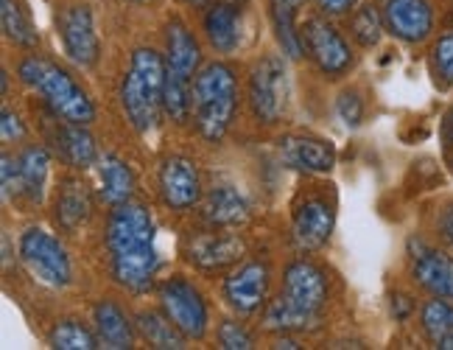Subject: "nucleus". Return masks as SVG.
<instances>
[{
  "mask_svg": "<svg viewBox=\"0 0 453 350\" xmlns=\"http://www.w3.org/2000/svg\"><path fill=\"white\" fill-rule=\"evenodd\" d=\"M269 280V267L260 261H250L224 280V300L238 314H255L266 303Z\"/></svg>",
  "mask_w": 453,
  "mask_h": 350,
  "instance_id": "12",
  "label": "nucleus"
},
{
  "mask_svg": "<svg viewBox=\"0 0 453 350\" xmlns=\"http://www.w3.org/2000/svg\"><path fill=\"white\" fill-rule=\"evenodd\" d=\"M283 297L308 314H319V308L327 300V284L322 269L313 267L311 261H294V264H288L283 275Z\"/></svg>",
  "mask_w": 453,
  "mask_h": 350,
  "instance_id": "15",
  "label": "nucleus"
},
{
  "mask_svg": "<svg viewBox=\"0 0 453 350\" xmlns=\"http://www.w3.org/2000/svg\"><path fill=\"white\" fill-rule=\"evenodd\" d=\"M411 275L414 284L431 292L434 297H445L453 303V258L431 250L420 241H411Z\"/></svg>",
  "mask_w": 453,
  "mask_h": 350,
  "instance_id": "14",
  "label": "nucleus"
},
{
  "mask_svg": "<svg viewBox=\"0 0 453 350\" xmlns=\"http://www.w3.org/2000/svg\"><path fill=\"white\" fill-rule=\"evenodd\" d=\"M334 224H336L334 205L322 197H311L294 210L291 238H294V244H297V250L313 253V250H319L327 244L330 233H334Z\"/></svg>",
  "mask_w": 453,
  "mask_h": 350,
  "instance_id": "11",
  "label": "nucleus"
},
{
  "mask_svg": "<svg viewBox=\"0 0 453 350\" xmlns=\"http://www.w3.org/2000/svg\"><path fill=\"white\" fill-rule=\"evenodd\" d=\"M272 6V23H274V31H277V40L283 45V54L297 59L303 57V31H297V14H300V6L303 0H269Z\"/></svg>",
  "mask_w": 453,
  "mask_h": 350,
  "instance_id": "26",
  "label": "nucleus"
},
{
  "mask_svg": "<svg viewBox=\"0 0 453 350\" xmlns=\"http://www.w3.org/2000/svg\"><path fill=\"white\" fill-rule=\"evenodd\" d=\"M163 110L173 124H185L194 115V79L173 74L165 67V90H163Z\"/></svg>",
  "mask_w": 453,
  "mask_h": 350,
  "instance_id": "28",
  "label": "nucleus"
},
{
  "mask_svg": "<svg viewBox=\"0 0 453 350\" xmlns=\"http://www.w3.org/2000/svg\"><path fill=\"white\" fill-rule=\"evenodd\" d=\"M185 4H190V6H202V4H207V0H185Z\"/></svg>",
  "mask_w": 453,
  "mask_h": 350,
  "instance_id": "44",
  "label": "nucleus"
},
{
  "mask_svg": "<svg viewBox=\"0 0 453 350\" xmlns=\"http://www.w3.org/2000/svg\"><path fill=\"white\" fill-rule=\"evenodd\" d=\"M450 168H453V160H450Z\"/></svg>",
  "mask_w": 453,
  "mask_h": 350,
  "instance_id": "46",
  "label": "nucleus"
},
{
  "mask_svg": "<svg viewBox=\"0 0 453 350\" xmlns=\"http://www.w3.org/2000/svg\"><path fill=\"white\" fill-rule=\"evenodd\" d=\"M317 317L319 314H308L303 308H297L294 303H288L280 294L277 300L269 303L266 314H264V328L266 331H277V334H291V331H311L317 328Z\"/></svg>",
  "mask_w": 453,
  "mask_h": 350,
  "instance_id": "30",
  "label": "nucleus"
},
{
  "mask_svg": "<svg viewBox=\"0 0 453 350\" xmlns=\"http://www.w3.org/2000/svg\"><path fill=\"white\" fill-rule=\"evenodd\" d=\"M204 34L219 54H233L241 40V12L233 4H216L204 14Z\"/></svg>",
  "mask_w": 453,
  "mask_h": 350,
  "instance_id": "23",
  "label": "nucleus"
},
{
  "mask_svg": "<svg viewBox=\"0 0 453 350\" xmlns=\"http://www.w3.org/2000/svg\"><path fill=\"white\" fill-rule=\"evenodd\" d=\"M238 110V79L230 65L211 62L194 79V121L207 144L219 140L230 129Z\"/></svg>",
  "mask_w": 453,
  "mask_h": 350,
  "instance_id": "1",
  "label": "nucleus"
},
{
  "mask_svg": "<svg viewBox=\"0 0 453 350\" xmlns=\"http://www.w3.org/2000/svg\"><path fill=\"white\" fill-rule=\"evenodd\" d=\"M165 67L188 79H196V67L202 62V51L194 34L182 20H171L165 28Z\"/></svg>",
  "mask_w": 453,
  "mask_h": 350,
  "instance_id": "19",
  "label": "nucleus"
},
{
  "mask_svg": "<svg viewBox=\"0 0 453 350\" xmlns=\"http://www.w3.org/2000/svg\"><path fill=\"white\" fill-rule=\"evenodd\" d=\"M0 23H4L6 40H12L14 45H20V48L37 45V31H34L31 20L17 0H0Z\"/></svg>",
  "mask_w": 453,
  "mask_h": 350,
  "instance_id": "33",
  "label": "nucleus"
},
{
  "mask_svg": "<svg viewBox=\"0 0 453 350\" xmlns=\"http://www.w3.org/2000/svg\"><path fill=\"white\" fill-rule=\"evenodd\" d=\"M336 113L344 121L347 129H356L361 121H364V101H361V96L356 90H344L336 98Z\"/></svg>",
  "mask_w": 453,
  "mask_h": 350,
  "instance_id": "38",
  "label": "nucleus"
},
{
  "mask_svg": "<svg viewBox=\"0 0 453 350\" xmlns=\"http://www.w3.org/2000/svg\"><path fill=\"white\" fill-rule=\"evenodd\" d=\"M250 216V207L233 185H219L202 202V219L211 227H238Z\"/></svg>",
  "mask_w": 453,
  "mask_h": 350,
  "instance_id": "21",
  "label": "nucleus"
},
{
  "mask_svg": "<svg viewBox=\"0 0 453 350\" xmlns=\"http://www.w3.org/2000/svg\"><path fill=\"white\" fill-rule=\"evenodd\" d=\"M17 160H20L23 197H28V202H42L45 185H48V171H50L48 152L42 146H28Z\"/></svg>",
  "mask_w": 453,
  "mask_h": 350,
  "instance_id": "29",
  "label": "nucleus"
},
{
  "mask_svg": "<svg viewBox=\"0 0 453 350\" xmlns=\"http://www.w3.org/2000/svg\"><path fill=\"white\" fill-rule=\"evenodd\" d=\"M90 210H93V202H90V194H87V185L79 183V180H67L62 188H59V197H57V222L62 230L73 233L79 227L90 219Z\"/></svg>",
  "mask_w": 453,
  "mask_h": 350,
  "instance_id": "25",
  "label": "nucleus"
},
{
  "mask_svg": "<svg viewBox=\"0 0 453 350\" xmlns=\"http://www.w3.org/2000/svg\"><path fill=\"white\" fill-rule=\"evenodd\" d=\"M20 261L34 280L50 289H65L73 277L67 250L42 227H28L20 236Z\"/></svg>",
  "mask_w": 453,
  "mask_h": 350,
  "instance_id": "4",
  "label": "nucleus"
},
{
  "mask_svg": "<svg viewBox=\"0 0 453 350\" xmlns=\"http://www.w3.org/2000/svg\"><path fill=\"white\" fill-rule=\"evenodd\" d=\"M137 328H141L143 339L151 347H160V350H182L185 347L182 331L168 317H160V314H154V311L137 314Z\"/></svg>",
  "mask_w": 453,
  "mask_h": 350,
  "instance_id": "31",
  "label": "nucleus"
},
{
  "mask_svg": "<svg viewBox=\"0 0 453 350\" xmlns=\"http://www.w3.org/2000/svg\"><path fill=\"white\" fill-rule=\"evenodd\" d=\"M154 244V219L149 207L141 202H124L115 205L110 222H107V250L110 255L143 250Z\"/></svg>",
  "mask_w": 453,
  "mask_h": 350,
  "instance_id": "8",
  "label": "nucleus"
},
{
  "mask_svg": "<svg viewBox=\"0 0 453 350\" xmlns=\"http://www.w3.org/2000/svg\"><path fill=\"white\" fill-rule=\"evenodd\" d=\"M241 241L235 236H226V233H202L196 238H190L188 244V261L190 264H196L199 269L204 272H216V269H224L235 264L241 258Z\"/></svg>",
  "mask_w": 453,
  "mask_h": 350,
  "instance_id": "17",
  "label": "nucleus"
},
{
  "mask_svg": "<svg viewBox=\"0 0 453 350\" xmlns=\"http://www.w3.org/2000/svg\"><path fill=\"white\" fill-rule=\"evenodd\" d=\"M98 174H101V197L107 205H124L134 194V174L120 160L118 154H104L98 157Z\"/></svg>",
  "mask_w": 453,
  "mask_h": 350,
  "instance_id": "24",
  "label": "nucleus"
},
{
  "mask_svg": "<svg viewBox=\"0 0 453 350\" xmlns=\"http://www.w3.org/2000/svg\"><path fill=\"white\" fill-rule=\"evenodd\" d=\"M431 62H434V74H437L442 87H453V28L445 31L442 37L434 43Z\"/></svg>",
  "mask_w": 453,
  "mask_h": 350,
  "instance_id": "35",
  "label": "nucleus"
},
{
  "mask_svg": "<svg viewBox=\"0 0 453 350\" xmlns=\"http://www.w3.org/2000/svg\"><path fill=\"white\" fill-rule=\"evenodd\" d=\"M280 154L283 160L305 174H327L336 166V149L322 137L311 135H288L280 140Z\"/></svg>",
  "mask_w": 453,
  "mask_h": 350,
  "instance_id": "16",
  "label": "nucleus"
},
{
  "mask_svg": "<svg viewBox=\"0 0 453 350\" xmlns=\"http://www.w3.org/2000/svg\"><path fill=\"white\" fill-rule=\"evenodd\" d=\"M20 79L37 90L50 110H54L59 118L73 121V124H93L96 121V104L90 101L81 87L67 76V70L57 67L54 62L40 59V57H26L17 67Z\"/></svg>",
  "mask_w": 453,
  "mask_h": 350,
  "instance_id": "3",
  "label": "nucleus"
},
{
  "mask_svg": "<svg viewBox=\"0 0 453 350\" xmlns=\"http://www.w3.org/2000/svg\"><path fill=\"white\" fill-rule=\"evenodd\" d=\"M0 183H4V199L12 202L23 194V177H20V160L12 154H4L0 160Z\"/></svg>",
  "mask_w": 453,
  "mask_h": 350,
  "instance_id": "36",
  "label": "nucleus"
},
{
  "mask_svg": "<svg viewBox=\"0 0 453 350\" xmlns=\"http://www.w3.org/2000/svg\"><path fill=\"white\" fill-rule=\"evenodd\" d=\"M448 127H450V135H453V113H450V118H448Z\"/></svg>",
  "mask_w": 453,
  "mask_h": 350,
  "instance_id": "45",
  "label": "nucleus"
},
{
  "mask_svg": "<svg viewBox=\"0 0 453 350\" xmlns=\"http://www.w3.org/2000/svg\"><path fill=\"white\" fill-rule=\"evenodd\" d=\"M288 74L280 57H264L250 76V107L260 124H274L286 110Z\"/></svg>",
  "mask_w": 453,
  "mask_h": 350,
  "instance_id": "5",
  "label": "nucleus"
},
{
  "mask_svg": "<svg viewBox=\"0 0 453 350\" xmlns=\"http://www.w3.org/2000/svg\"><path fill=\"white\" fill-rule=\"evenodd\" d=\"M54 115H57V113H54ZM54 144H57V152H59L73 168H90V166L98 163L96 140L90 137V132L84 129V124H73V121H65V118H62V124H59V115H57Z\"/></svg>",
  "mask_w": 453,
  "mask_h": 350,
  "instance_id": "20",
  "label": "nucleus"
},
{
  "mask_svg": "<svg viewBox=\"0 0 453 350\" xmlns=\"http://www.w3.org/2000/svg\"><path fill=\"white\" fill-rule=\"evenodd\" d=\"M48 342L57 350H96V347H101L98 334H93V331L79 320H59L54 328H50Z\"/></svg>",
  "mask_w": 453,
  "mask_h": 350,
  "instance_id": "32",
  "label": "nucleus"
},
{
  "mask_svg": "<svg viewBox=\"0 0 453 350\" xmlns=\"http://www.w3.org/2000/svg\"><path fill=\"white\" fill-rule=\"evenodd\" d=\"M274 347H286V350H294V347H300L294 339H277V345Z\"/></svg>",
  "mask_w": 453,
  "mask_h": 350,
  "instance_id": "43",
  "label": "nucleus"
},
{
  "mask_svg": "<svg viewBox=\"0 0 453 350\" xmlns=\"http://www.w3.org/2000/svg\"><path fill=\"white\" fill-rule=\"evenodd\" d=\"M93 323H96V334L101 339V347H112V350L134 347L132 323L127 320V314L120 311L112 300H98L96 303Z\"/></svg>",
  "mask_w": 453,
  "mask_h": 350,
  "instance_id": "22",
  "label": "nucleus"
},
{
  "mask_svg": "<svg viewBox=\"0 0 453 350\" xmlns=\"http://www.w3.org/2000/svg\"><path fill=\"white\" fill-rule=\"evenodd\" d=\"M440 227H442V236H445V241L450 244V250H453V207H450L448 214L442 216Z\"/></svg>",
  "mask_w": 453,
  "mask_h": 350,
  "instance_id": "42",
  "label": "nucleus"
},
{
  "mask_svg": "<svg viewBox=\"0 0 453 350\" xmlns=\"http://www.w3.org/2000/svg\"><path fill=\"white\" fill-rule=\"evenodd\" d=\"M383 23L400 43H423L434 28V12L428 0H387Z\"/></svg>",
  "mask_w": 453,
  "mask_h": 350,
  "instance_id": "13",
  "label": "nucleus"
},
{
  "mask_svg": "<svg viewBox=\"0 0 453 350\" xmlns=\"http://www.w3.org/2000/svg\"><path fill=\"white\" fill-rule=\"evenodd\" d=\"M0 137H4V144H17V140L26 137V127H23L20 115L12 110L0 113Z\"/></svg>",
  "mask_w": 453,
  "mask_h": 350,
  "instance_id": "39",
  "label": "nucleus"
},
{
  "mask_svg": "<svg viewBox=\"0 0 453 350\" xmlns=\"http://www.w3.org/2000/svg\"><path fill=\"white\" fill-rule=\"evenodd\" d=\"M420 323L434 347L453 350V303L445 297H434L423 306Z\"/></svg>",
  "mask_w": 453,
  "mask_h": 350,
  "instance_id": "27",
  "label": "nucleus"
},
{
  "mask_svg": "<svg viewBox=\"0 0 453 350\" xmlns=\"http://www.w3.org/2000/svg\"><path fill=\"white\" fill-rule=\"evenodd\" d=\"M317 6L325 14H347L353 12V6H358V0H317Z\"/></svg>",
  "mask_w": 453,
  "mask_h": 350,
  "instance_id": "40",
  "label": "nucleus"
},
{
  "mask_svg": "<svg viewBox=\"0 0 453 350\" xmlns=\"http://www.w3.org/2000/svg\"><path fill=\"white\" fill-rule=\"evenodd\" d=\"M160 197L171 210H190L202 199V177L190 157L171 154L160 166Z\"/></svg>",
  "mask_w": 453,
  "mask_h": 350,
  "instance_id": "9",
  "label": "nucleus"
},
{
  "mask_svg": "<svg viewBox=\"0 0 453 350\" xmlns=\"http://www.w3.org/2000/svg\"><path fill=\"white\" fill-rule=\"evenodd\" d=\"M219 345L224 350H250L255 342H252V334L241 323H233V320H224L219 325Z\"/></svg>",
  "mask_w": 453,
  "mask_h": 350,
  "instance_id": "37",
  "label": "nucleus"
},
{
  "mask_svg": "<svg viewBox=\"0 0 453 350\" xmlns=\"http://www.w3.org/2000/svg\"><path fill=\"white\" fill-rule=\"evenodd\" d=\"M160 269V255H157L154 244L143 250L112 255V277L129 292H146L154 284V275Z\"/></svg>",
  "mask_w": 453,
  "mask_h": 350,
  "instance_id": "18",
  "label": "nucleus"
},
{
  "mask_svg": "<svg viewBox=\"0 0 453 350\" xmlns=\"http://www.w3.org/2000/svg\"><path fill=\"white\" fill-rule=\"evenodd\" d=\"M392 303L395 306H400V308H392V314L397 320H406L409 317V311H411V303H409V297H403V294H397V297H392Z\"/></svg>",
  "mask_w": 453,
  "mask_h": 350,
  "instance_id": "41",
  "label": "nucleus"
},
{
  "mask_svg": "<svg viewBox=\"0 0 453 350\" xmlns=\"http://www.w3.org/2000/svg\"><path fill=\"white\" fill-rule=\"evenodd\" d=\"M165 90V62L154 48H137L129 70L120 84V104H124L129 124L137 132H149L157 124V113L163 107Z\"/></svg>",
  "mask_w": 453,
  "mask_h": 350,
  "instance_id": "2",
  "label": "nucleus"
},
{
  "mask_svg": "<svg viewBox=\"0 0 453 350\" xmlns=\"http://www.w3.org/2000/svg\"><path fill=\"white\" fill-rule=\"evenodd\" d=\"M59 37L65 54L79 67H93L101 54V43L93 26V12L87 6H71L59 14Z\"/></svg>",
  "mask_w": 453,
  "mask_h": 350,
  "instance_id": "10",
  "label": "nucleus"
},
{
  "mask_svg": "<svg viewBox=\"0 0 453 350\" xmlns=\"http://www.w3.org/2000/svg\"><path fill=\"white\" fill-rule=\"evenodd\" d=\"M160 303L165 317L182 331L185 339H204L207 334V306L202 294L185 277H168L160 286Z\"/></svg>",
  "mask_w": 453,
  "mask_h": 350,
  "instance_id": "6",
  "label": "nucleus"
},
{
  "mask_svg": "<svg viewBox=\"0 0 453 350\" xmlns=\"http://www.w3.org/2000/svg\"><path fill=\"white\" fill-rule=\"evenodd\" d=\"M303 45L308 51V57L313 59V65H317L327 79H339L353 67L350 45H347L342 34L327 20H322V17H311L305 23Z\"/></svg>",
  "mask_w": 453,
  "mask_h": 350,
  "instance_id": "7",
  "label": "nucleus"
},
{
  "mask_svg": "<svg viewBox=\"0 0 453 350\" xmlns=\"http://www.w3.org/2000/svg\"><path fill=\"white\" fill-rule=\"evenodd\" d=\"M383 14L372 6V4H364L358 9H353V17H350V31L353 37L361 48H375L383 37Z\"/></svg>",
  "mask_w": 453,
  "mask_h": 350,
  "instance_id": "34",
  "label": "nucleus"
}]
</instances>
